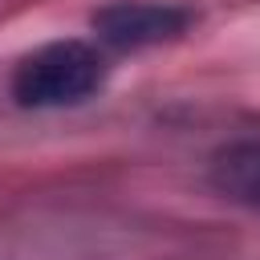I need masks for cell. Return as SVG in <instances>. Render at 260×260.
Masks as SVG:
<instances>
[{
  "mask_svg": "<svg viewBox=\"0 0 260 260\" xmlns=\"http://www.w3.org/2000/svg\"><path fill=\"white\" fill-rule=\"evenodd\" d=\"M207 179L223 199L260 211V138H244V142L219 146L211 154Z\"/></svg>",
  "mask_w": 260,
  "mask_h": 260,
  "instance_id": "obj_3",
  "label": "cell"
},
{
  "mask_svg": "<svg viewBox=\"0 0 260 260\" xmlns=\"http://www.w3.org/2000/svg\"><path fill=\"white\" fill-rule=\"evenodd\" d=\"M89 24L98 41L110 49H146L158 41H175L191 24V12L175 4H158V0H114L98 8Z\"/></svg>",
  "mask_w": 260,
  "mask_h": 260,
  "instance_id": "obj_2",
  "label": "cell"
},
{
  "mask_svg": "<svg viewBox=\"0 0 260 260\" xmlns=\"http://www.w3.org/2000/svg\"><path fill=\"white\" fill-rule=\"evenodd\" d=\"M106 81L102 53L85 41H49L32 49L12 73V98L32 110L77 106Z\"/></svg>",
  "mask_w": 260,
  "mask_h": 260,
  "instance_id": "obj_1",
  "label": "cell"
}]
</instances>
